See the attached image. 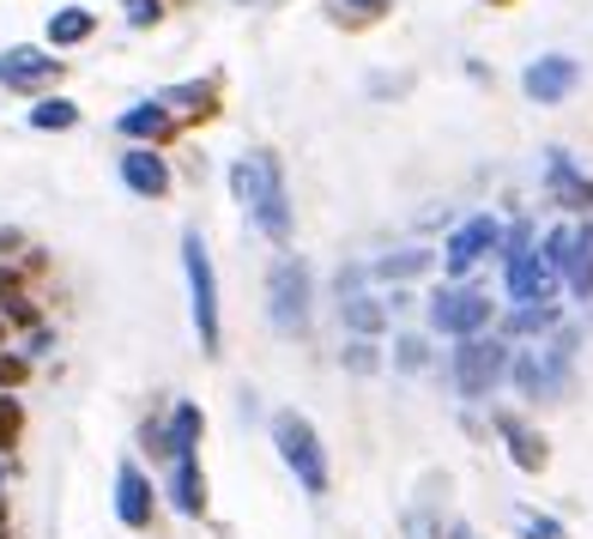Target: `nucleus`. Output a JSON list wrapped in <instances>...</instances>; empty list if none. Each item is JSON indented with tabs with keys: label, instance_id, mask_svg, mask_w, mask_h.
<instances>
[{
	"label": "nucleus",
	"instance_id": "5701e85b",
	"mask_svg": "<svg viewBox=\"0 0 593 539\" xmlns=\"http://www.w3.org/2000/svg\"><path fill=\"white\" fill-rule=\"evenodd\" d=\"M430 267V249H406V255H382L376 261V279H412Z\"/></svg>",
	"mask_w": 593,
	"mask_h": 539
},
{
	"label": "nucleus",
	"instance_id": "4be33fe9",
	"mask_svg": "<svg viewBox=\"0 0 593 539\" xmlns=\"http://www.w3.org/2000/svg\"><path fill=\"white\" fill-rule=\"evenodd\" d=\"M340 315H345V328H357V333H382V322H388V310H382L376 298H340Z\"/></svg>",
	"mask_w": 593,
	"mask_h": 539
},
{
	"label": "nucleus",
	"instance_id": "7ed1b4c3",
	"mask_svg": "<svg viewBox=\"0 0 593 539\" xmlns=\"http://www.w3.org/2000/svg\"><path fill=\"white\" fill-rule=\"evenodd\" d=\"M570 357H575V333H558V340L545 345V352H527L514 357V388L527 394V401H551V394L563 388V376H570Z\"/></svg>",
	"mask_w": 593,
	"mask_h": 539
},
{
	"label": "nucleus",
	"instance_id": "c756f323",
	"mask_svg": "<svg viewBox=\"0 0 593 539\" xmlns=\"http://www.w3.org/2000/svg\"><path fill=\"white\" fill-rule=\"evenodd\" d=\"M551 322H558V315H551L545 303H521V315H514V328H521V333H533V328H551Z\"/></svg>",
	"mask_w": 593,
	"mask_h": 539
},
{
	"label": "nucleus",
	"instance_id": "0eeeda50",
	"mask_svg": "<svg viewBox=\"0 0 593 539\" xmlns=\"http://www.w3.org/2000/svg\"><path fill=\"white\" fill-rule=\"evenodd\" d=\"M61 68H67L61 55H43V49H31V43L0 49V85H7V92H43V85L61 80Z\"/></svg>",
	"mask_w": 593,
	"mask_h": 539
},
{
	"label": "nucleus",
	"instance_id": "f03ea898",
	"mask_svg": "<svg viewBox=\"0 0 593 539\" xmlns=\"http://www.w3.org/2000/svg\"><path fill=\"white\" fill-rule=\"evenodd\" d=\"M273 443H279V455H285V467L296 473V485H303L309 497H327V455H321V443H315V425H309L303 413H279Z\"/></svg>",
	"mask_w": 593,
	"mask_h": 539
},
{
	"label": "nucleus",
	"instance_id": "72a5a7b5",
	"mask_svg": "<svg viewBox=\"0 0 593 539\" xmlns=\"http://www.w3.org/2000/svg\"><path fill=\"white\" fill-rule=\"evenodd\" d=\"M0 521H7V504H0Z\"/></svg>",
	"mask_w": 593,
	"mask_h": 539
},
{
	"label": "nucleus",
	"instance_id": "2f4dec72",
	"mask_svg": "<svg viewBox=\"0 0 593 539\" xmlns=\"http://www.w3.org/2000/svg\"><path fill=\"white\" fill-rule=\"evenodd\" d=\"M399 364L418 370V364H424V340H399Z\"/></svg>",
	"mask_w": 593,
	"mask_h": 539
},
{
	"label": "nucleus",
	"instance_id": "393cba45",
	"mask_svg": "<svg viewBox=\"0 0 593 539\" xmlns=\"http://www.w3.org/2000/svg\"><path fill=\"white\" fill-rule=\"evenodd\" d=\"M340 364H345V370H357V376H370V370H376L382 357H376V345H370V340H352V345L340 352Z\"/></svg>",
	"mask_w": 593,
	"mask_h": 539
},
{
	"label": "nucleus",
	"instance_id": "6ab92c4d",
	"mask_svg": "<svg viewBox=\"0 0 593 539\" xmlns=\"http://www.w3.org/2000/svg\"><path fill=\"white\" fill-rule=\"evenodd\" d=\"M31 127L37 134H67V127H80V104H73V97H37Z\"/></svg>",
	"mask_w": 593,
	"mask_h": 539
},
{
	"label": "nucleus",
	"instance_id": "2eb2a0df",
	"mask_svg": "<svg viewBox=\"0 0 593 539\" xmlns=\"http://www.w3.org/2000/svg\"><path fill=\"white\" fill-rule=\"evenodd\" d=\"M563 279L575 298H593V225L570 230V255H563Z\"/></svg>",
	"mask_w": 593,
	"mask_h": 539
},
{
	"label": "nucleus",
	"instance_id": "c9c22d12",
	"mask_svg": "<svg viewBox=\"0 0 593 539\" xmlns=\"http://www.w3.org/2000/svg\"><path fill=\"white\" fill-rule=\"evenodd\" d=\"M0 539H7V528H0Z\"/></svg>",
	"mask_w": 593,
	"mask_h": 539
},
{
	"label": "nucleus",
	"instance_id": "f8f14e48",
	"mask_svg": "<svg viewBox=\"0 0 593 539\" xmlns=\"http://www.w3.org/2000/svg\"><path fill=\"white\" fill-rule=\"evenodd\" d=\"M551 291H558V267H551L545 255L527 249L521 261H509V298L514 303H545Z\"/></svg>",
	"mask_w": 593,
	"mask_h": 539
},
{
	"label": "nucleus",
	"instance_id": "ddd939ff",
	"mask_svg": "<svg viewBox=\"0 0 593 539\" xmlns=\"http://www.w3.org/2000/svg\"><path fill=\"white\" fill-rule=\"evenodd\" d=\"M115 516L127 528H152V485L134 460H122V473H115Z\"/></svg>",
	"mask_w": 593,
	"mask_h": 539
},
{
	"label": "nucleus",
	"instance_id": "9d476101",
	"mask_svg": "<svg viewBox=\"0 0 593 539\" xmlns=\"http://www.w3.org/2000/svg\"><path fill=\"white\" fill-rule=\"evenodd\" d=\"M497 242H502V225H497L491 213H485V218H467V225H460L455 237H448V255H443L448 273H467V267H479L485 255L497 249Z\"/></svg>",
	"mask_w": 593,
	"mask_h": 539
},
{
	"label": "nucleus",
	"instance_id": "f257e3e1",
	"mask_svg": "<svg viewBox=\"0 0 593 539\" xmlns=\"http://www.w3.org/2000/svg\"><path fill=\"white\" fill-rule=\"evenodd\" d=\"M230 195L242 200V213L273 242H291V200H285V176H279L273 152H249V158L230 164Z\"/></svg>",
	"mask_w": 593,
	"mask_h": 539
},
{
	"label": "nucleus",
	"instance_id": "1a4fd4ad",
	"mask_svg": "<svg viewBox=\"0 0 593 539\" xmlns=\"http://www.w3.org/2000/svg\"><path fill=\"white\" fill-rule=\"evenodd\" d=\"M521 85H527V97H533V104H563V97L582 85V68H575L570 55H539L533 68H527Z\"/></svg>",
	"mask_w": 593,
	"mask_h": 539
},
{
	"label": "nucleus",
	"instance_id": "473e14b6",
	"mask_svg": "<svg viewBox=\"0 0 593 539\" xmlns=\"http://www.w3.org/2000/svg\"><path fill=\"white\" fill-rule=\"evenodd\" d=\"M340 7H352V12H370V19H376V12H388L394 0H340Z\"/></svg>",
	"mask_w": 593,
	"mask_h": 539
},
{
	"label": "nucleus",
	"instance_id": "423d86ee",
	"mask_svg": "<svg viewBox=\"0 0 593 539\" xmlns=\"http://www.w3.org/2000/svg\"><path fill=\"white\" fill-rule=\"evenodd\" d=\"M267 291H273V328L279 333H303L309 328V267L285 255V261L273 267V286Z\"/></svg>",
	"mask_w": 593,
	"mask_h": 539
},
{
	"label": "nucleus",
	"instance_id": "aec40b11",
	"mask_svg": "<svg viewBox=\"0 0 593 539\" xmlns=\"http://www.w3.org/2000/svg\"><path fill=\"white\" fill-rule=\"evenodd\" d=\"M200 431H206V418H200V406H176V418H170V436H164V448L170 455H195V443H200Z\"/></svg>",
	"mask_w": 593,
	"mask_h": 539
},
{
	"label": "nucleus",
	"instance_id": "7c9ffc66",
	"mask_svg": "<svg viewBox=\"0 0 593 539\" xmlns=\"http://www.w3.org/2000/svg\"><path fill=\"white\" fill-rule=\"evenodd\" d=\"M502 242H509V249H502V261H521V255H527V242H533V225H514Z\"/></svg>",
	"mask_w": 593,
	"mask_h": 539
},
{
	"label": "nucleus",
	"instance_id": "a878e982",
	"mask_svg": "<svg viewBox=\"0 0 593 539\" xmlns=\"http://www.w3.org/2000/svg\"><path fill=\"white\" fill-rule=\"evenodd\" d=\"M521 539H570V533H563V521H551V516H533V509H521Z\"/></svg>",
	"mask_w": 593,
	"mask_h": 539
},
{
	"label": "nucleus",
	"instance_id": "b1692460",
	"mask_svg": "<svg viewBox=\"0 0 593 539\" xmlns=\"http://www.w3.org/2000/svg\"><path fill=\"white\" fill-rule=\"evenodd\" d=\"M158 104H164V110H200V115H206V110H212V85H170Z\"/></svg>",
	"mask_w": 593,
	"mask_h": 539
},
{
	"label": "nucleus",
	"instance_id": "c85d7f7f",
	"mask_svg": "<svg viewBox=\"0 0 593 539\" xmlns=\"http://www.w3.org/2000/svg\"><path fill=\"white\" fill-rule=\"evenodd\" d=\"M127 24H158L164 19V0H127Z\"/></svg>",
	"mask_w": 593,
	"mask_h": 539
},
{
	"label": "nucleus",
	"instance_id": "f3484780",
	"mask_svg": "<svg viewBox=\"0 0 593 539\" xmlns=\"http://www.w3.org/2000/svg\"><path fill=\"white\" fill-rule=\"evenodd\" d=\"M551 188H558V200L570 213H593V183H587V176H575V164L563 158V152H551Z\"/></svg>",
	"mask_w": 593,
	"mask_h": 539
},
{
	"label": "nucleus",
	"instance_id": "20e7f679",
	"mask_svg": "<svg viewBox=\"0 0 593 539\" xmlns=\"http://www.w3.org/2000/svg\"><path fill=\"white\" fill-rule=\"evenodd\" d=\"M183 267H188V291H195V328H200V345L218 352V279H212V255H206L200 230L183 237Z\"/></svg>",
	"mask_w": 593,
	"mask_h": 539
},
{
	"label": "nucleus",
	"instance_id": "4468645a",
	"mask_svg": "<svg viewBox=\"0 0 593 539\" xmlns=\"http://www.w3.org/2000/svg\"><path fill=\"white\" fill-rule=\"evenodd\" d=\"M115 127H122L127 139H152V146H158V139H170V134H176V115L164 110L158 97H152V104L122 110V115H115Z\"/></svg>",
	"mask_w": 593,
	"mask_h": 539
},
{
	"label": "nucleus",
	"instance_id": "cd10ccee",
	"mask_svg": "<svg viewBox=\"0 0 593 539\" xmlns=\"http://www.w3.org/2000/svg\"><path fill=\"white\" fill-rule=\"evenodd\" d=\"M24 376H31V357H12V352H0V388H19Z\"/></svg>",
	"mask_w": 593,
	"mask_h": 539
},
{
	"label": "nucleus",
	"instance_id": "a211bd4d",
	"mask_svg": "<svg viewBox=\"0 0 593 539\" xmlns=\"http://www.w3.org/2000/svg\"><path fill=\"white\" fill-rule=\"evenodd\" d=\"M92 31H97V12H92V7H61V12H49V49H73V43H85Z\"/></svg>",
	"mask_w": 593,
	"mask_h": 539
},
{
	"label": "nucleus",
	"instance_id": "9b49d317",
	"mask_svg": "<svg viewBox=\"0 0 593 539\" xmlns=\"http://www.w3.org/2000/svg\"><path fill=\"white\" fill-rule=\"evenodd\" d=\"M122 183L134 188L139 200H164L170 195V164L152 146H134V152H122Z\"/></svg>",
	"mask_w": 593,
	"mask_h": 539
},
{
	"label": "nucleus",
	"instance_id": "f704fd0d",
	"mask_svg": "<svg viewBox=\"0 0 593 539\" xmlns=\"http://www.w3.org/2000/svg\"><path fill=\"white\" fill-rule=\"evenodd\" d=\"M0 340H7V322H0Z\"/></svg>",
	"mask_w": 593,
	"mask_h": 539
},
{
	"label": "nucleus",
	"instance_id": "6e6552de",
	"mask_svg": "<svg viewBox=\"0 0 593 539\" xmlns=\"http://www.w3.org/2000/svg\"><path fill=\"white\" fill-rule=\"evenodd\" d=\"M430 322H436V333H485L491 328V298L485 291H443V298L430 303Z\"/></svg>",
	"mask_w": 593,
	"mask_h": 539
},
{
	"label": "nucleus",
	"instance_id": "412c9836",
	"mask_svg": "<svg viewBox=\"0 0 593 539\" xmlns=\"http://www.w3.org/2000/svg\"><path fill=\"white\" fill-rule=\"evenodd\" d=\"M502 431H509V455H514V467H527V473L545 467V443H539L533 431H521L514 418H502Z\"/></svg>",
	"mask_w": 593,
	"mask_h": 539
},
{
	"label": "nucleus",
	"instance_id": "39448f33",
	"mask_svg": "<svg viewBox=\"0 0 593 539\" xmlns=\"http://www.w3.org/2000/svg\"><path fill=\"white\" fill-rule=\"evenodd\" d=\"M509 370V352H502V340H485V333H467V345L455 352V382L467 401H479V394L497 388V376Z\"/></svg>",
	"mask_w": 593,
	"mask_h": 539
},
{
	"label": "nucleus",
	"instance_id": "dca6fc26",
	"mask_svg": "<svg viewBox=\"0 0 593 539\" xmlns=\"http://www.w3.org/2000/svg\"><path fill=\"white\" fill-rule=\"evenodd\" d=\"M170 460H176V473H170V497H176V509H183V516H200V509H206L200 460H195V455H170Z\"/></svg>",
	"mask_w": 593,
	"mask_h": 539
},
{
	"label": "nucleus",
	"instance_id": "bb28decb",
	"mask_svg": "<svg viewBox=\"0 0 593 539\" xmlns=\"http://www.w3.org/2000/svg\"><path fill=\"white\" fill-rule=\"evenodd\" d=\"M19 425H24V413H19V401H12V394H0V448L12 443V436H19Z\"/></svg>",
	"mask_w": 593,
	"mask_h": 539
}]
</instances>
